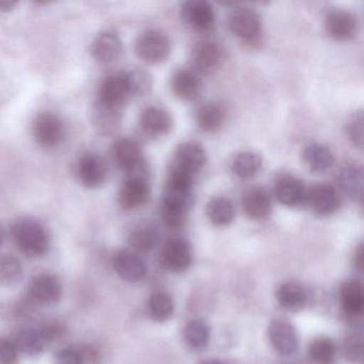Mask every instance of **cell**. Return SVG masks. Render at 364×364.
Segmentation results:
<instances>
[{
	"instance_id": "1",
	"label": "cell",
	"mask_w": 364,
	"mask_h": 364,
	"mask_svg": "<svg viewBox=\"0 0 364 364\" xmlns=\"http://www.w3.org/2000/svg\"><path fill=\"white\" fill-rule=\"evenodd\" d=\"M12 235L21 251L28 257H41L50 248V235L36 219H18L12 225Z\"/></svg>"
},
{
	"instance_id": "2",
	"label": "cell",
	"mask_w": 364,
	"mask_h": 364,
	"mask_svg": "<svg viewBox=\"0 0 364 364\" xmlns=\"http://www.w3.org/2000/svg\"><path fill=\"white\" fill-rule=\"evenodd\" d=\"M193 204V189L166 184L161 202V218L170 229H178L186 223Z\"/></svg>"
},
{
	"instance_id": "3",
	"label": "cell",
	"mask_w": 364,
	"mask_h": 364,
	"mask_svg": "<svg viewBox=\"0 0 364 364\" xmlns=\"http://www.w3.org/2000/svg\"><path fill=\"white\" fill-rule=\"evenodd\" d=\"M135 52L144 63L157 65L164 63L171 53V42L161 31H144L135 42Z\"/></svg>"
},
{
	"instance_id": "4",
	"label": "cell",
	"mask_w": 364,
	"mask_h": 364,
	"mask_svg": "<svg viewBox=\"0 0 364 364\" xmlns=\"http://www.w3.org/2000/svg\"><path fill=\"white\" fill-rule=\"evenodd\" d=\"M114 157L117 165L129 176L146 178V165L144 151L137 140L121 138L114 146Z\"/></svg>"
},
{
	"instance_id": "5",
	"label": "cell",
	"mask_w": 364,
	"mask_h": 364,
	"mask_svg": "<svg viewBox=\"0 0 364 364\" xmlns=\"http://www.w3.org/2000/svg\"><path fill=\"white\" fill-rule=\"evenodd\" d=\"M208 161L205 149L197 141H187L176 149L171 169L196 178Z\"/></svg>"
},
{
	"instance_id": "6",
	"label": "cell",
	"mask_w": 364,
	"mask_h": 364,
	"mask_svg": "<svg viewBox=\"0 0 364 364\" xmlns=\"http://www.w3.org/2000/svg\"><path fill=\"white\" fill-rule=\"evenodd\" d=\"M230 31L245 42L255 43L261 35L262 24L259 14L250 8H235L228 18Z\"/></svg>"
},
{
	"instance_id": "7",
	"label": "cell",
	"mask_w": 364,
	"mask_h": 364,
	"mask_svg": "<svg viewBox=\"0 0 364 364\" xmlns=\"http://www.w3.org/2000/svg\"><path fill=\"white\" fill-rule=\"evenodd\" d=\"M33 137L44 148H54L63 141L65 127L63 120L53 112H44L36 117L33 124Z\"/></svg>"
},
{
	"instance_id": "8",
	"label": "cell",
	"mask_w": 364,
	"mask_h": 364,
	"mask_svg": "<svg viewBox=\"0 0 364 364\" xmlns=\"http://www.w3.org/2000/svg\"><path fill=\"white\" fill-rule=\"evenodd\" d=\"M274 191L277 200L287 208H299L308 200L306 184L291 174H280L274 182Z\"/></svg>"
},
{
	"instance_id": "9",
	"label": "cell",
	"mask_w": 364,
	"mask_h": 364,
	"mask_svg": "<svg viewBox=\"0 0 364 364\" xmlns=\"http://www.w3.org/2000/svg\"><path fill=\"white\" fill-rule=\"evenodd\" d=\"M76 171L78 180L87 188H99L107 180V164L97 153L87 152L80 156Z\"/></svg>"
},
{
	"instance_id": "10",
	"label": "cell",
	"mask_w": 364,
	"mask_h": 364,
	"mask_svg": "<svg viewBox=\"0 0 364 364\" xmlns=\"http://www.w3.org/2000/svg\"><path fill=\"white\" fill-rule=\"evenodd\" d=\"M181 18L187 26L196 31H210L216 20L214 8L203 0H191L183 4Z\"/></svg>"
},
{
	"instance_id": "11",
	"label": "cell",
	"mask_w": 364,
	"mask_h": 364,
	"mask_svg": "<svg viewBox=\"0 0 364 364\" xmlns=\"http://www.w3.org/2000/svg\"><path fill=\"white\" fill-rule=\"evenodd\" d=\"M306 203L316 216L328 217L340 208L341 197L336 187L327 183L314 185L309 189Z\"/></svg>"
},
{
	"instance_id": "12",
	"label": "cell",
	"mask_w": 364,
	"mask_h": 364,
	"mask_svg": "<svg viewBox=\"0 0 364 364\" xmlns=\"http://www.w3.org/2000/svg\"><path fill=\"white\" fill-rule=\"evenodd\" d=\"M131 97L124 71L117 72L104 78L97 101L112 107L122 108Z\"/></svg>"
},
{
	"instance_id": "13",
	"label": "cell",
	"mask_w": 364,
	"mask_h": 364,
	"mask_svg": "<svg viewBox=\"0 0 364 364\" xmlns=\"http://www.w3.org/2000/svg\"><path fill=\"white\" fill-rule=\"evenodd\" d=\"M325 29L331 39L340 42L349 41L357 35V18L346 10L333 9L326 16Z\"/></svg>"
},
{
	"instance_id": "14",
	"label": "cell",
	"mask_w": 364,
	"mask_h": 364,
	"mask_svg": "<svg viewBox=\"0 0 364 364\" xmlns=\"http://www.w3.org/2000/svg\"><path fill=\"white\" fill-rule=\"evenodd\" d=\"M193 259V250L184 237L171 238L166 244L161 255L164 266L169 272H183L188 269Z\"/></svg>"
},
{
	"instance_id": "15",
	"label": "cell",
	"mask_w": 364,
	"mask_h": 364,
	"mask_svg": "<svg viewBox=\"0 0 364 364\" xmlns=\"http://www.w3.org/2000/svg\"><path fill=\"white\" fill-rule=\"evenodd\" d=\"M268 338L272 347L283 355L295 353L299 345L297 331L289 321L285 319H274L268 326Z\"/></svg>"
},
{
	"instance_id": "16",
	"label": "cell",
	"mask_w": 364,
	"mask_h": 364,
	"mask_svg": "<svg viewBox=\"0 0 364 364\" xmlns=\"http://www.w3.org/2000/svg\"><path fill=\"white\" fill-rule=\"evenodd\" d=\"M151 188L146 178L129 176L121 187L119 204L125 210H134L148 203Z\"/></svg>"
},
{
	"instance_id": "17",
	"label": "cell",
	"mask_w": 364,
	"mask_h": 364,
	"mask_svg": "<svg viewBox=\"0 0 364 364\" xmlns=\"http://www.w3.org/2000/svg\"><path fill=\"white\" fill-rule=\"evenodd\" d=\"M123 53L122 40L114 31H104L93 40L91 54L97 63L109 65L120 58Z\"/></svg>"
},
{
	"instance_id": "18",
	"label": "cell",
	"mask_w": 364,
	"mask_h": 364,
	"mask_svg": "<svg viewBox=\"0 0 364 364\" xmlns=\"http://www.w3.org/2000/svg\"><path fill=\"white\" fill-rule=\"evenodd\" d=\"M139 125L142 132L150 137H163L172 131L173 119L164 108L149 106L140 114Z\"/></svg>"
},
{
	"instance_id": "19",
	"label": "cell",
	"mask_w": 364,
	"mask_h": 364,
	"mask_svg": "<svg viewBox=\"0 0 364 364\" xmlns=\"http://www.w3.org/2000/svg\"><path fill=\"white\" fill-rule=\"evenodd\" d=\"M242 208L251 220H263L272 213V197L264 187H250L242 195Z\"/></svg>"
},
{
	"instance_id": "20",
	"label": "cell",
	"mask_w": 364,
	"mask_h": 364,
	"mask_svg": "<svg viewBox=\"0 0 364 364\" xmlns=\"http://www.w3.org/2000/svg\"><path fill=\"white\" fill-rule=\"evenodd\" d=\"M31 294L41 304H54L60 300L63 287L56 277L50 274H38L31 284Z\"/></svg>"
},
{
	"instance_id": "21",
	"label": "cell",
	"mask_w": 364,
	"mask_h": 364,
	"mask_svg": "<svg viewBox=\"0 0 364 364\" xmlns=\"http://www.w3.org/2000/svg\"><path fill=\"white\" fill-rule=\"evenodd\" d=\"M122 121L121 108L105 105L100 101L93 104L91 109V122L93 127L102 135L114 133Z\"/></svg>"
},
{
	"instance_id": "22",
	"label": "cell",
	"mask_w": 364,
	"mask_h": 364,
	"mask_svg": "<svg viewBox=\"0 0 364 364\" xmlns=\"http://www.w3.org/2000/svg\"><path fill=\"white\" fill-rule=\"evenodd\" d=\"M117 274L127 282L135 283L146 277V264L141 257L132 251H121L114 259Z\"/></svg>"
},
{
	"instance_id": "23",
	"label": "cell",
	"mask_w": 364,
	"mask_h": 364,
	"mask_svg": "<svg viewBox=\"0 0 364 364\" xmlns=\"http://www.w3.org/2000/svg\"><path fill=\"white\" fill-rule=\"evenodd\" d=\"M201 80L197 72L191 69H178L171 77V90L176 97L183 101H191L201 91Z\"/></svg>"
},
{
	"instance_id": "24",
	"label": "cell",
	"mask_w": 364,
	"mask_h": 364,
	"mask_svg": "<svg viewBox=\"0 0 364 364\" xmlns=\"http://www.w3.org/2000/svg\"><path fill=\"white\" fill-rule=\"evenodd\" d=\"M338 185L341 191L353 201L362 203L363 200V171L359 166H344L338 172Z\"/></svg>"
},
{
	"instance_id": "25",
	"label": "cell",
	"mask_w": 364,
	"mask_h": 364,
	"mask_svg": "<svg viewBox=\"0 0 364 364\" xmlns=\"http://www.w3.org/2000/svg\"><path fill=\"white\" fill-rule=\"evenodd\" d=\"M302 161L313 173H325L334 165V155L332 151L325 144H308L301 153Z\"/></svg>"
},
{
	"instance_id": "26",
	"label": "cell",
	"mask_w": 364,
	"mask_h": 364,
	"mask_svg": "<svg viewBox=\"0 0 364 364\" xmlns=\"http://www.w3.org/2000/svg\"><path fill=\"white\" fill-rule=\"evenodd\" d=\"M223 60V50L216 42L204 41L193 50V65L203 73L214 71Z\"/></svg>"
},
{
	"instance_id": "27",
	"label": "cell",
	"mask_w": 364,
	"mask_h": 364,
	"mask_svg": "<svg viewBox=\"0 0 364 364\" xmlns=\"http://www.w3.org/2000/svg\"><path fill=\"white\" fill-rule=\"evenodd\" d=\"M18 351L27 355H38L50 343L43 328L25 327L18 330L14 341Z\"/></svg>"
},
{
	"instance_id": "28",
	"label": "cell",
	"mask_w": 364,
	"mask_h": 364,
	"mask_svg": "<svg viewBox=\"0 0 364 364\" xmlns=\"http://www.w3.org/2000/svg\"><path fill=\"white\" fill-rule=\"evenodd\" d=\"M276 298L278 304L285 310L291 312H298L306 306V289L297 281H287L281 284L276 291Z\"/></svg>"
},
{
	"instance_id": "29",
	"label": "cell",
	"mask_w": 364,
	"mask_h": 364,
	"mask_svg": "<svg viewBox=\"0 0 364 364\" xmlns=\"http://www.w3.org/2000/svg\"><path fill=\"white\" fill-rule=\"evenodd\" d=\"M263 168V159L252 151H242L234 156L231 170L234 176L240 180L255 178Z\"/></svg>"
},
{
	"instance_id": "30",
	"label": "cell",
	"mask_w": 364,
	"mask_h": 364,
	"mask_svg": "<svg viewBox=\"0 0 364 364\" xmlns=\"http://www.w3.org/2000/svg\"><path fill=\"white\" fill-rule=\"evenodd\" d=\"M206 216L215 227H228L235 218L233 202L225 197L213 198L206 204Z\"/></svg>"
},
{
	"instance_id": "31",
	"label": "cell",
	"mask_w": 364,
	"mask_h": 364,
	"mask_svg": "<svg viewBox=\"0 0 364 364\" xmlns=\"http://www.w3.org/2000/svg\"><path fill=\"white\" fill-rule=\"evenodd\" d=\"M225 118L227 114L223 106L216 103L205 104L198 110V127L205 133H217L225 125Z\"/></svg>"
},
{
	"instance_id": "32",
	"label": "cell",
	"mask_w": 364,
	"mask_h": 364,
	"mask_svg": "<svg viewBox=\"0 0 364 364\" xmlns=\"http://www.w3.org/2000/svg\"><path fill=\"white\" fill-rule=\"evenodd\" d=\"M341 306L349 316H358L363 310V289L358 281H348L341 287Z\"/></svg>"
},
{
	"instance_id": "33",
	"label": "cell",
	"mask_w": 364,
	"mask_h": 364,
	"mask_svg": "<svg viewBox=\"0 0 364 364\" xmlns=\"http://www.w3.org/2000/svg\"><path fill=\"white\" fill-rule=\"evenodd\" d=\"M159 240V234L156 228L151 225H141L135 228L129 234V245L135 250L146 252L153 250Z\"/></svg>"
},
{
	"instance_id": "34",
	"label": "cell",
	"mask_w": 364,
	"mask_h": 364,
	"mask_svg": "<svg viewBox=\"0 0 364 364\" xmlns=\"http://www.w3.org/2000/svg\"><path fill=\"white\" fill-rule=\"evenodd\" d=\"M148 312L151 318L163 323L169 321L174 312L173 300L164 291H157L151 296L148 301Z\"/></svg>"
},
{
	"instance_id": "35",
	"label": "cell",
	"mask_w": 364,
	"mask_h": 364,
	"mask_svg": "<svg viewBox=\"0 0 364 364\" xmlns=\"http://www.w3.org/2000/svg\"><path fill=\"white\" fill-rule=\"evenodd\" d=\"M210 327L200 319L189 321L184 328V338L187 344L196 350L203 349L210 341Z\"/></svg>"
},
{
	"instance_id": "36",
	"label": "cell",
	"mask_w": 364,
	"mask_h": 364,
	"mask_svg": "<svg viewBox=\"0 0 364 364\" xmlns=\"http://www.w3.org/2000/svg\"><path fill=\"white\" fill-rule=\"evenodd\" d=\"M124 73L132 97H144L152 90L153 78L148 72L135 68Z\"/></svg>"
},
{
	"instance_id": "37",
	"label": "cell",
	"mask_w": 364,
	"mask_h": 364,
	"mask_svg": "<svg viewBox=\"0 0 364 364\" xmlns=\"http://www.w3.org/2000/svg\"><path fill=\"white\" fill-rule=\"evenodd\" d=\"M23 278V266L20 259L14 255H6L0 259V283L12 287Z\"/></svg>"
},
{
	"instance_id": "38",
	"label": "cell",
	"mask_w": 364,
	"mask_h": 364,
	"mask_svg": "<svg viewBox=\"0 0 364 364\" xmlns=\"http://www.w3.org/2000/svg\"><path fill=\"white\" fill-rule=\"evenodd\" d=\"M309 353L316 364H331L336 358V345L328 338H315L311 343Z\"/></svg>"
},
{
	"instance_id": "39",
	"label": "cell",
	"mask_w": 364,
	"mask_h": 364,
	"mask_svg": "<svg viewBox=\"0 0 364 364\" xmlns=\"http://www.w3.org/2000/svg\"><path fill=\"white\" fill-rule=\"evenodd\" d=\"M363 112L361 110L353 114L347 123L346 133L353 146L363 148Z\"/></svg>"
},
{
	"instance_id": "40",
	"label": "cell",
	"mask_w": 364,
	"mask_h": 364,
	"mask_svg": "<svg viewBox=\"0 0 364 364\" xmlns=\"http://www.w3.org/2000/svg\"><path fill=\"white\" fill-rule=\"evenodd\" d=\"M345 353L350 361H361L363 355V341L362 334L353 332L345 341Z\"/></svg>"
},
{
	"instance_id": "41",
	"label": "cell",
	"mask_w": 364,
	"mask_h": 364,
	"mask_svg": "<svg viewBox=\"0 0 364 364\" xmlns=\"http://www.w3.org/2000/svg\"><path fill=\"white\" fill-rule=\"evenodd\" d=\"M18 353L14 341L0 338V364H18Z\"/></svg>"
},
{
	"instance_id": "42",
	"label": "cell",
	"mask_w": 364,
	"mask_h": 364,
	"mask_svg": "<svg viewBox=\"0 0 364 364\" xmlns=\"http://www.w3.org/2000/svg\"><path fill=\"white\" fill-rule=\"evenodd\" d=\"M57 364H85L84 355L74 347H65L57 353Z\"/></svg>"
},
{
	"instance_id": "43",
	"label": "cell",
	"mask_w": 364,
	"mask_h": 364,
	"mask_svg": "<svg viewBox=\"0 0 364 364\" xmlns=\"http://www.w3.org/2000/svg\"><path fill=\"white\" fill-rule=\"evenodd\" d=\"M16 5H18V3L12 1V0H0V11H11Z\"/></svg>"
},
{
	"instance_id": "44",
	"label": "cell",
	"mask_w": 364,
	"mask_h": 364,
	"mask_svg": "<svg viewBox=\"0 0 364 364\" xmlns=\"http://www.w3.org/2000/svg\"><path fill=\"white\" fill-rule=\"evenodd\" d=\"M362 259H363V249L360 246L355 255V264L358 268H362V264H363Z\"/></svg>"
},
{
	"instance_id": "45",
	"label": "cell",
	"mask_w": 364,
	"mask_h": 364,
	"mask_svg": "<svg viewBox=\"0 0 364 364\" xmlns=\"http://www.w3.org/2000/svg\"><path fill=\"white\" fill-rule=\"evenodd\" d=\"M201 364H225V362L220 361V360L208 359V360H205V361L202 362Z\"/></svg>"
},
{
	"instance_id": "46",
	"label": "cell",
	"mask_w": 364,
	"mask_h": 364,
	"mask_svg": "<svg viewBox=\"0 0 364 364\" xmlns=\"http://www.w3.org/2000/svg\"><path fill=\"white\" fill-rule=\"evenodd\" d=\"M4 240V232L3 230H1V228H0V245L3 244Z\"/></svg>"
}]
</instances>
